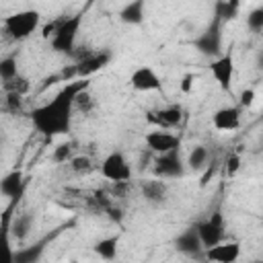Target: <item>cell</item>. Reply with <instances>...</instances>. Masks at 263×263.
<instances>
[{"label":"cell","mask_w":263,"mask_h":263,"mask_svg":"<svg viewBox=\"0 0 263 263\" xmlns=\"http://www.w3.org/2000/svg\"><path fill=\"white\" fill-rule=\"evenodd\" d=\"M86 88H90V80H74V82L64 84L47 103L31 111L33 127L47 140H51L53 136L68 134L72 125V117H74L72 113L76 111L74 109L76 97Z\"/></svg>","instance_id":"cell-1"},{"label":"cell","mask_w":263,"mask_h":263,"mask_svg":"<svg viewBox=\"0 0 263 263\" xmlns=\"http://www.w3.org/2000/svg\"><path fill=\"white\" fill-rule=\"evenodd\" d=\"M82 25V12L76 14H68V16H60L58 18V29L51 37V49L58 53H66V55H74L76 51V37Z\"/></svg>","instance_id":"cell-2"},{"label":"cell","mask_w":263,"mask_h":263,"mask_svg":"<svg viewBox=\"0 0 263 263\" xmlns=\"http://www.w3.org/2000/svg\"><path fill=\"white\" fill-rule=\"evenodd\" d=\"M39 21H41V14L37 10H21V12H14L10 16H4L2 18V29L4 33L14 39V41H21V39H27L29 35H33L39 27Z\"/></svg>","instance_id":"cell-3"},{"label":"cell","mask_w":263,"mask_h":263,"mask_svg":"<svg viewBox=\"0 0 263 263\" xmlns=\"http://www.w3.org/2000/svg\"><path fill=\"white\" fill-rule=\"evenodd\" d=\"M193 45L205 58L218 60L220 55H224V51H222V47H224V43H222V23L218 18H214L208 25V29L201 35H197V39L193 41Z\"/></svg>","instance_id":"cell-4"},{"label":"cell","mask_w":263,"mask_h":263,"mask_svg":"<svg viewBox=\"0 0 263 263\" xmlns=\"http://www.w3.org/2000/svg\"><path fill=\"white\" fill-rule=\"evenodd\" d=\"M101 175L111 183H127L132 179V166L125 154L119 150L107 154L101 162Z\"/></svg>","instance_id":"cell-5"},{"label":"cell","mask_w":263,"mask_h":263,"mask_svg":"<svg viewBox=\"0 0 263 263\" xmlns=\"http://www.w3.org/2000/svg\"><path fill=\"white\" fill-rule=\"evenodd\" d=\"M195 228H197V234L201 238L203 249H212V247L220 245L222 238H224V218H222V212H214L208 220L197 222Z\"/></svg>","instance_id":"cell-6"},{"label":"cell","mask_w":263,"mask_h":263,"mask_svg":"<svg viewBox=\"0 0 263 263\" xmlns=\"http://www.w3.org/2000/svg\"><path fill=\"white\" fill-rule=\"evenodd\" d=\"M183 171H185V166H183L179 148L173 152H166V154H158L154 160V173L158 179H177L183 175Z\"/></svg>","instance_id":"cell-7"},{"label":"cell","mask_w":263,"mask_h":263,"mask_svg":"<svg viewBox=\"0 0 263 263\" xmlns=\"http://www.w3.org/2000/svg\"><path fill=\"white\" fill-rule=\"evenodd\" d=\"M146 146L154 154H166L181 148V138L171 134L168 129H154L146 134Z\"/></svg>","instance_id":"cell-8"},{"label":"cell","mask_w":263,"mask_h":263,"mask_svg":"<svg viewBox=\"0 0 263 263\" xmlns=\"http://www.w3.org/2000/svg\"><path fill=\"white\" fill-rule=\"evenodd\" d=\"M210 72H212L214 80L218 82V86L224 92H230V88H232V76H234V60H232V53H224L218 60H212Z\"/></svg>","instance_id":"cell-9"},{"label":"cell","mask_w":263,"mask_h":263,"mask_svg":"<svg viewBox=\"0 0 263 263\" xmlns=\"http://www.w3.org/2000/svg\"><path fill=\"white\" fill-rule=\"evenodd\" d=\"M129 84H132V88H136V90H140V92H156V90L162 88L160 76H158L156 70L150 68V66H140V68H136V70L132 72V76H129Z\"/></svg>","instance_id":"cell-10"},{"label":"cell","mask_w":263,"mask_h":263,"mask_svg":"<svg viewBox=\"0 0 263 263\" xmlns=\"http://www.w3.org/2000/svg\"><path fill=\"white\" fill-rule=\"evenodd\" d=\"M109 62H111V51H107V49L90 51L86 58H82L80 62H76V68H78V80H88L90 74L103 70Z\"/></svg>","instance_id":"cell-11"},{"label":"cell","mask_w":263,"mask_h":263,"mask_svg":"<svg viewBox=\"0 0 263 263\" xmlns=\"http://www.w3.org/2000/svg\"><path fill=\"white\" fill-rule=\"evenodd\" d=\"M25 189H27V179H25L23 171H10L0 181V193L4 197H8L10 201H18L23 197Z\"/></svg>","instance_id":"cell-12"},{"label":"cell","mask_w":263,"mask_h":263,"mask_svg":"<svg viewBox=\"0 0 263 263\" xmlns=\"http://www.w3.org/2000/svg\"><path fill=\"white\" fill-rule=\"evenodd\" d=\"M240 257V242L228 240L220 242L212 249H205V259L212 263H236Z\"/></svg>","instance_id":"cell-13"},{"label":"cell","mask_w":263,"mask_h":263,"mask_svg":"<svg viewBox=\"0 0 263 263\" xmlns=\"http://www.w3.org/2000/svg\"><path fill=\"white\" fill-rule=\"evenodd\" d=\"M175 249L183 255H189V257H197V255H201V251H205L195 226H189L187 230H183L175 238Z\"/></svg>","instance_id":"cell-14"},{"label":"cell","mask_w":263,"mask_h":263,"mask_svg":"<svg viewBox=\"0 0 263 263\" xmlns=\"http://www.w3.org/2000/svg\"><path fill=\"white\" fill-rule=\"evenodd\" d=\"M212 123L220 132H234L240 127V107H220L212 115Z\"/></svg>","instance_id":"cell-15"},{"label":"cell","mask_w":263,"mask_h":263,"mask_svg":"<svg viewBox=\"0 0 263 263\" xmlns=\"http://www.w3.org/2000/svg\"><path fill=\"white\" fill-rule=\"evenodd\" d=\"M148 119H150L152 123H156L158 129H173V127H177V125L181 123V119H183V109H181L179 105H168V107H162V109L150 113Z\"/></svg>","instance_id":"cell-16"},{"label":"cell","mask_w":263,"mask_h":263,"mask_svg":"<svg viewBox=\"0 0 263 263\" xmlns=\"http://www.w3.org/2000/svg\"><path fill=\"white\" fill-rule=\"evenodd\" d=\"M140 191H142V197L148 203H154V205L164 203L166 201V195H168V187L160 179H146V181H142Z\"/></svg>","instance_id":"cell-17"},{"label":"cell","mask_w":263,"mask_h":263,"mask_svg":"<svg viewBox=\"0 0 263 263\" xmlns=\"http://www.w3.org/2000/svg\"><path fill=\"white\" fill-rule=\"evenodd\" d=\"M144 16H146V2H142V0L127 2L119 10V18L125 25H142L144 23Z\"/></svg>","instance_id":"cell-18"},{"label":"cell","mask_w":263,"mask_h":263,"mask_svg":"<svg viewBox=\"0 0 263 263\" xmlns=\"http://www.w3.org/2000/svg\"><path fill=\"white\" fill-rule=\"evenodd\" d=\"M45 245H47V238L35 242V245H29V247H21L14 251V263H37L45 251Z\"/></svg>","instance_id":"cell-19"},{"label":"cell","mask_w":263,"mask_h":263,"mask_svg":"<svg viewBox=\"0 0 263 263\" xmlns=\"http://www.w3.org/2000/svg\"><path fill=\"white\" fill-rule=\"evenodd\" d=\"M117 247H119V236L113 234V236H105L101 240L95 242V253L103 259V261H113L117 257Z\"/></svg>","instance_id":"cell-20"},{"label":"cell","mask_w":263,"mask_h":263,"mask_svg":"<svg viewBox=\"0 0 263 263\" xmlns=\"http://www.w3.org/2000/svg\"><path fill=\"white\" fill-rule=\"evenodd\" d=\"M214 10H216L214 18H218L220 23H228V21H234L238 16L240 2H236V0H222V2H216Z\"/></svg>","instance_id":"cell-21"},{"label":"cell","mask_w":263,"mask_h":263,"mask_svg":"<svg viewBox=\"0 0 263 263\" xmlns=\"http://www.w3.org/2000/svg\"><path fill=\"white\" fill-rule=\"evenodd\" d=\"M31 228H33V214H29V212L14 216V220H12V224H10V232H12V236H14L16 240L27 238V234L31 232Z\"/></svg>","instance_id":"cell-22"},{"label":"cell","mask_w":263,"mask_h":263,"mask_svg":"<svg viewBox=\"0 0 263 263\" xmlns=\"http://www.w3.org/2000/svg\"><path fill=\"white\" fill-rule=\"evenodd\" d=\"M208 158H210V152H208L205 146H193L191 152L187 154V166L191 171H199V168L205 166Z\"/></svg>","instance_id":"cell-23"},{"label":"cell","mask_w":263,"mask_h":263,"mask_svg":"<svg viewBox=\"0 0 263 263\" xmlns=\"http://www.w3.org/2000/svg\"><path fill=\"white\" fill-rule=\"evenodd\" d=\"M18 76V68H16V58L14 55H4L0 60V78L2 82L14 80Z\"/></svg>","instance_id":"cell-24"},{"label":"cell","mask_w":263,"mask_h":263,"mask_svg":"<svg viewBox=\"0 0 263 263\" xmlns=\"http://www.w3.org/2000/svg\"><path fill=\"white\" fill-rule=\"evenodd\" d=\"M2 90L4 92H12V95H25L29 90V80L23 78L21 74L14 78V80H8V82H2Z\"/></svg>","instance_id":"cell-25"},{"label":"cell","mask_w":263,"mask_h":263,"mask_svg":"<svg viewBox=\"0 0 263 263\" xmlns=\"http://www.w3.org/2000/svg\"><path fill=\"white\" fill-rule=\"evenodd\" d=\"M74 109H76L78 113H82V115H88V113L95 109V99H92V95H90V90H88V88H86V90H82V92L76 97Z\"/></svg>","instance_id":"cell-26"},{"label":"cell","mask_w":263,"mask_h":263,"mask_svg":"<svg viewBox=\"0 0 263 263\" xmlns=\"http://www.w3.org/2000/svg\"><path fill=\"white\" fill-rule=\"evenodd\" d=\"M70 168H72L76 175H88V173L95 168V164H92V160H90L88 156L78 154V156H74V158L70 160Z\"/></svg>","instance_id":"cell-27"},{"label":"cell","mask_w":263,"mask_h":263,"mask_svg":"<svg viewBox=\"0 0 263 263\" xmlns=\"http://www.w3.org/2000/svg\"><path fill=\"white\" fill-rule=\"evenodd\" d=\"M2 109L10 115L21 113L23 109V97L21 95H12V92H4V101H2Z\"/></svg>","instance_id":"cell-28"},{"label":"cell","mask_w":263,"mask_h":263,"mask_svg":"<svg viewBox=\"0 0 263 263\" xmlns=\"http://www.w3.org/2000/svg\"><path fill=\"white\" fill-rule=\"evenodd\" d=\"M51 158H53V162H58V164L70 162V160L74 158V156H72V144H70V142L58 144V146L53 148V152H51Z\"/></svg>","instance_id":"cell-29"},{"label":"cell","mask_w":263,"mask_h":263,"mask_svg":"<svg viewBox=\"0 0 263 263\" xmlns=\"http://www.w3.org/2000/svg\"><path fill=\"white\" fill-rule=\"evenodd\" d=\"M247 27L253 33H261L263 31V6H257L247 14Z\"/></svg>","instance_id":"cell-30"},{"label":"cell","mask_w":263,"mask_h":263,"mask_svg":"<svg viewBox=\"0 0 263 263\" xmlns=\"http://www.w3.org/2000/svg\"><path fill=\"white\" fill-rule=\"evenodd\" d=\"M224 164H226V175H236L238 173V168H240V156L236 154V152H232V154H228L226 156V160H224Z\"/></svg>","instance_id":"cell-31"},{"label":"cell","mask_w":263,"mask_h":263,"mask_svg":"<svg viewBox=\"0 0 263 263\" xmlns=\"http://www.w3.org/2000/svg\"><path fill=\"white\" fill-rule=\"evenodd\" d=\"M253 101H255V90H253V88H245V90L240 92V97H238L240 107H251Z\"/></svg>","instance_id":"cell-32"},{"label":"cell","mask_w":263,"mask_h":263,"mask_svg":"<svg viewBox=\"0 0 263 263\" xmlns=\"http://www.w3.org/2000/svg\"><path fill=\"white\" fill-rule=\"evenodd\" d=\"M191 84H193V74L183 76V80H181V90H183V92H189V90H191Z\"/></svg>","instance_id":"cell-33"},{"label":"cell","mask_w":263,"mask_h":263,"mask_svg":"<svg viewBox=\"0 0 263 263\" xmlns=\"http://www.w3.org/2000/svg\"><path fill=\"white\" fill-rule=\"evenodd\" d=\"M107 214H109L111 220H121V210H119V208H111Z\"/></svg>","instance_id":"cell-34"},{"label":"cell","mask_w":263,"mask_h":263,"mask_svg":"<svg viewBox=\"0 0 263 263\" xmlns=\"http://www.w3.org/2000/svg\"><path fill=\"white\" fill-rule=\"evenodd\" d=\"M4 263H14V251L6 245V257H4Z\"/></svg>","instance_id":"cell-35"},{"label":"cell","mask_w":263,"mask_h":263,"mask_svg":"<svg viewBox=\"0 0 263 263\" xmlns=\"http://www.w3.org/2000/svg\"><path fill=\"white\" fill-rule=\"evenodd\" d=\"M259 68H263V53L259 55Z\"/></svg>","instance_id":"cell-36"},{"label":"cell","mask_w":263,"mask_h":263,"mask_svg":"<svg viewBox=\"0 0 263 263\" xmlns=\"http://www.w3.org/2000/svg\"><path fill=\"white\" fill-rule=\"evenodd\" d=\"M261 263H263V261H261Z\"/></svg>","instance_id":"cell-37"}]
</instances>
